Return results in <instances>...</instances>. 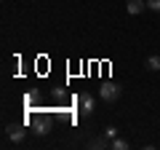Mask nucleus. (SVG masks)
<instances>
[{
	"mask_svg": "<svg viewBox=\"0 0 160 150\" xmlns=\"http://www.w3.org/2000/svg\"><path fill=\"white\" fill-rule=\"evenodd\" d=\"M104 137H107V139H115V137H118V129H115V126H107V129H104Z\"/></svg>",
	"mask_w": 160,
	"mask_h": 150,
	"instance_id": "7",
	"label": "nucleus"
},
{
	"mask_svg": "<svg viewBox=\"0 0 160 150\" xmlns=\"http://www.w3.org/2000/svg\"><path fill=\"white\" fill-rule=\"evenodd\" d=\"M78 107H80L83 115H91L93 110H96V99H93L91 94H80V97H78Z\"/></svg>",
	"mask_w": 160,
	"mask_h": 150,
	"instance_id": "2",
	"label": "nucleus"
},
{
	"mask_svg": "<svg viewBox=\"0 0 160 150\" xmlns=\"http://www.w3.org/2000/svg\"><path fill=\"white\" fill-rule=\"evenodd\" d=\"M99 94H102V102H115V99L120 97V88H118V83L107 81V83H102V88H99Z\"/></svg>",
	"mask_w": 160,
	"mask_h": 150,
	"instance_id": "1",
	"label": "nucleus"
},
{
	"mask_svg": "<svg viewBox=\"0 0 160 150\" xmlns=\"http://www.w3.org/2000/svg\"><path fill=\"white\" fill-rule=\"evenodd\" d=\"M112 147H115V150H128V142H126V139H118V137H115V139H112Z\"/></svg>",
	"mask_w": 160,
	"mask_h": 150,
	"instance_id": "6",
	"label": "nucleus"
},
{
	"mask_svg": "<svg viewBox=\"0 0 160 150\" xmlns=\"http://www.w3.org/2000/svg\"><path fill=\"white\" fill-rule=\"evenodd\" d=\"M147 8H149V11H158V13H160V0H147Z\"/></svg>",
	"mask_w": 160,
	"mask_h": 150,
	"instance_id": "9",
	"label": "nucleus"
},
{
	"mask_svg": "<svg viewBox=\"0 0 160 150\" xmlns=\"http://www.w3.org/2000/svg\"><path fill=\"white\" fill-rule=\"evenodd\" d=\"M6 137L13 139V142L24 139V126H16V123H13V126H8V129H6Z\"/></svg>",
	"mask_w": 160,
	"mask_h": 150,
	"instance_id": "3",
	"label": "nucleus"
},
{
	"mask_svg": "<svg viewBox=\"0 0 160 150\" xmlns=\"http://www.w3.org/2000/svg\"><path fill=\"white\" fill-rule=\"evenodd\" d=\"M144 6H147V0H128V13H142Z\"/></svg>",
	"mask_w": 160,
	"mask_h": 150,
	"instance_id": "4",
	"label": "nucleus"
},
{
	"mask_svg": "<svg viewBox=\"0 0 160 150\" xmlns=\"http://www.w3.org/2000/svg\"><path fill=\"white\" fill-rule=\"evenodd\" d=\"M147 70H149V72H158V70H160V56H149L147 59Z\"/></svg>",
	"mask_w": 160,
	"mask_h": 150,
	"instance_id": "5",
	"label": "nucleus"
},
{
	"mask_svg": "<svg viewBox=\"0 0 160 150\" xmlns=\"http://www.w3.org/2000/svg\"><path fill=\"white\" fill-rule=\"evenodd\" d=\"M35 129H38V134H46L48 131V121H38V123H35Z\"/></svg>",
	"mask_w": 160,
	"mask_h": 150,
	"instance_id": "8",
	"label": "nucleus"
}]
</instances>
